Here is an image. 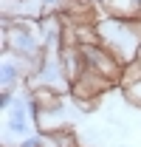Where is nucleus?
Masks as SVG:
<instances>
[{
	"mask_svg": "<svg viewBox=\"0 0 141 147\" xmlns=\"http://www.w3.org/2000/svg\"><path fill=\"white\" fill-rule=\"evenodd\" d=\"M96 31H99V42L116 59H122L124 65L138 59V54H141V20L138 23H124V20H113V17H99Z\"/></svg>",
	"mask_w": 141,
	"mask_h": 147,
	"instance_id": "obj_1",
	"label": "nucleus"
},
{
	"mask_svg": "<svg viewBox=\"0 0 141 147\" xmlns=\"http://www.w3.org/2000/svg\"><path fill=\"white\" fill-rule=\"evenodd\" d=\"M79 51H82V59H85V68H88V71H93V74H99V76H105V79H110L116 88L122 85L124 62H122V59H116L102 42L79 45Z\"/></svg>",
	"mask_w": 141,
	"mask_h": 147,
	"instance_id": "obj_2",
	"label": "nucleus"
},
{
	"mask_svg": "<svg viewBox=\"0 0 141 147\" xmlns=\"http://www.w3.org/2000/svg\"><path fill=\"white\" fill-rule=\"evenodd\" d=\"M99 9L105 17L124 20V23H138L141 20V0H102Z\"/></svg>",
	"mask_w": 141,
	"mask_h": 147,
	"instance_id": "obj_3",
	"label": "nucleus"
},
{
	"mask_svg": "<svg viewBox=\"0 0 141 147\" xmlns=\"http://www.w3.org/2000/svg\"><path fill=\"white\" fill-rule=\"evenodd\" d=\"M119 91H122V99L130 105V108L141 110V79L133 82V85H127V88H119Z\"/></svg>",
	"mask_w": 141,
	"mask_h": 147,
	"instance_id": "obj_4",
	"label": "nucleus"
}]
</instances>
